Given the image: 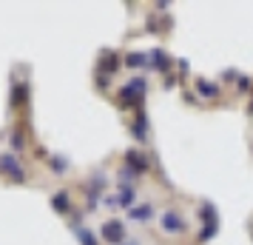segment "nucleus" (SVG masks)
I'll list each match as a JSON object with an SVG mask.
<instances>
[{"instance_id": "obj_8", "label": "nucleus", "mask_w": 253, "mask_h": 245, "mask_svg": "<svg viewBox=\"0 0 253 245\" xmlns=\"http://www.w3.org/2000/svg\"><path fill=\"white\" fill-rule=\"evenodd\" d=\"M196 94H199V97H202V100H216L219 94V86L213 80H205V77H199V80H196Z\"/></svg>"}, {"instance_id": "obj_22", "label": "nucleus", "mask_w": 253, "mask_h": 245, "mask_svg": "<svg viewBox=\"0 0 253 245\" xmlns=\"http://www.w3.org/2000/svg\"><path fill=\"white\" fill-rule=\"evenodd\" d=\"M123 245H139V240H126Z\"/></svg>"}, {"instance_id": "obj_14", "label": "nucleus", "mask_w": 253, "mask_h": 245, "mask_svg": "<svg viewBox=\"0 0 253 245\" xmlns=\"http://www.w3.org/2000/svg\"><path fill=\"white\" fill-rule=\"evenodd\" d=\"M74 231H77V237H80V245H97V240H94V234L88 231V228H80V225L74 222Z\"/></svg>"}, {"instance_id": "obj_5", "label": "nucleus", "mask_w": 253, "mask_h": 245, "mask_svg": "<svg viewBox=\"0 0 253 245\" xmlns=\"http://www.w3.org/2000/svg\"><path fill=\"white\" fill-rule=\"evenodd\" d=\"M126 163L134 174H145V171H148V157L139 151V148H131V151L126 154Z\"/></svg>"}, {"instance_id": "obj_1", "label": "nucleus", "mask_w": 253, "mask_h": 245, "mask_svg": "<svg viewBox=\"0 0 253 245\" xmlns=\"http://www.w3.org/2000/svg\"><path fill=\"white\" fill-rule=\"evenodd\" d=\"M145 89H148V83L145 77H134V80H128L120 92H117V105L120 108H134L145 100Z\"/></svg>"}, {"instance_id": "obj_12", "label": "nucleus", "mask_w": 253, "mask_h": 245, "mask_svg": "<svg viewBox=\"0 0 253 245\" xmlns=\"http://www.w3.org/2000/svg\"><path fill=\"white\" fill-rule=\"evenodd\" d=\"M51 205H54V211H60V214H69V208H71L69 194H66V191H57L54 199H51Z\"/></svg>"}, {"instance_id": "obj_19", "label": "nucleus", "mask_w": 253, "mask_h": 245, "mask_svg": "<svg viewBox=\"0 0 253 245\" xmlns=\"http://www.w3.org/2000/svg\"><path fill=\"white\" fill-rule=\"evenodd\" d=\"M236 89H239V92H253V83H251V77H245V74H239V77H236Z\"/></svg>"}, {"instance_id": "obj_13", "label": "nucleus", "mask_w": 253, "mask_h": 245, "mask_svg": "<svg viewBox=\"0 0 253 245\" xmlns=\"http://www.w3.org/2000/svg\"><path fill=\"white\" fill-rule=\"evenodd\" d=\"M126 66L131 69H142V66H148V54H142V51H131L126 57Z\"/></svg>"}, {"instance_id": "obj_9", "label": "nucleus", "mask_w": 253, "mask_h": 245, "mask_svg": "<svg viewBox=\"0 0 253 245\" xmlns=\"http://www.w3.org/2000/svg\"><path fill=\"white\" fill-rule=\"evenodd\" d=\"M199 220H202V225H219V211L213 202H202L199 205Z\"/></svg>"}, {"instance_id": "obj_17", "label": "nucleus", "mask_w": 253, "mask_h": 245, "mask_svg": "<svg viewBox=\"0 0 253 245\" xmlns=\"http://www.w3.org/2000/svg\"><path fill=\"white\" fill-rule=\"evenodd\" d=\"M100 66H103V71H117L120 60H117V54H105V60L100 63Z\"/></svg>"}, {"instance_id": "obj_20", "label": "nucleus", "mask_w": 253, "mask_h": 245, "mask_svg": "<svg viewBox=\"0 0 253 245\" xmlns=\"http://www.w3.org/2000/svg\"><path fill=\"white\" fill-rule=\"evenodd\" d=\"M9 146H12L14 151H23V134H20V131H14L12 140H9Z\"/></svg>"}, {"instance_id": "obj_4", "label": "nucleus", "mask_w": 253, "mask_h": 245, "mask_svg": "<svg viewBox=\"0 0 253 245\" xmlns=\"http://www.w3.org/2000/svg\"><path fill=\"white\" fill-rule=\"evenodd\" d=\"M0 171H3V174H9L12 180H17V183H23V180H26L23 165L17 163L12 154H0Z\"/></svg>"}, {"instance_id": "obj_2", "label": "nucleus", "mask_w": 253, "mask_h": 245, "mask_svg": "<svg viewBox=\"0 0 253 245\" xmlns=\"http://www.w3.org/2000/svg\"><path fill=\"white\" fill-rule=\"evenodd\" d=\"M160 225L165 234H171V237H182L188 231V222L182 220V214H176V211H165L160 217Z\"/></svg>"}, {"instance_id": "obj_18", "label": "nucleus", "mask_w": 253, "mask_h": 245, "mask_svg": "<svg viewBox=\"0 0 253 245\" xmlns=\"http://www.w3.org/2000/svg\"><path fill=\"white\" fill-rule=\"evenodd\" d=\"M134 171H131V168H123V171H120V186L126 188V186H131V183H134Z\"/></svg>"}, {"instance_id": "obj_16", "label": "nucleus", "mask_w": 253, "mask_h": 245, "mask_svg": "<svg viewBox=\"0 0 253 245\" xmlns=\"http://www.w3.org/2000/svg\"><path fill=\"white\" fill-rule=\"evenodd\" d=\"M51 168H54V174H66L69 171V163L63 157H51Z\"/></svg>"}, {"instance_id": "obj_7", "label": "nucleus", "mask_w": 253, "mask_h": 245, "mask_svg": "<svg viewBox=\"0 0 253 245\" xmlns=\"http://www.w3.org/2000/svg\"><path fill=\"white\" fill-rule=\"evenodd\" d=\"M131 134H134V137H137L139 143L148 140V117H145V111H142V108L137 111L134 123H131Z\"/></svg>"}, {"instance_id": "obj_11", "label": "nucleus", "mask_w": 253, "mask_h": 245, "mask_svg": "<svg viewBox=\"0 0 253 245\" xmlns=\"http://www.w3.org/2000/svg\"><path fill=\"white\" fill-rule=\"evenodd\" d=\"M117 205H126L128 211L137 205V188L134 186H126V188H120V194H117Z\"/></svg>"}, {"instance_id": "obj_3", "label": "nucleus", "mask_w": 253, "mask_h": 245, "mask_svg": "<svg viewBox=\"0 0 253 245\" xmlns=\"http://www.w3.org/2000/svg\"><path fill=\"white\" fill-rule=\"evenodd\" d=\"M103 240L105 243H111V245H123L128 240L126 237V225H123L120 220H108L103 225Z\"/></svg>"}, {"instance_id": "obj_15", "label": "nucleus", "mask_w": 253, "mask_h": 245, "mask_svg": "<svg viewBox=\"0 0 253 245\" xmlns=\"http://www.w3.org/2000/svg\"><path fill=\"white\" fill-rule=\"evenodd\" d=\"M219 231V225H202V231H199V243H208V240H213Z\"/></svg>"}, {"instance_id": "obj_21", "label": "nucleus", "mask_w": 253, "mask_h": 245, "mask_svg": "<svg viewBox=\"0 0 253 245\" xmlns=\"http://www.w3.org/2000/svg\"><path fill=\"white\" fill-rule=\"evenodd\" d=\"M23 100H26V86H17L14 89V105H23Z\"/></svg>"}, {"instance_id": "obj_23", "label": "nucleus", "mask_w": 253, "mask_h": 245, "mask_svg": "<svg viewBox=\"0 0 253 245\" xmlns=\"http://www.w3.org/2000/svg\"><path fill=\"white\" fill-rule=\"evenodd\" d=\"M251 100H253V92H251ZM251 111H253V105H251Z\"/></svg>"}, {"instance_id": "obj_10", "label": "nucleus", "mask_w": 253, "mask_h": 245, "mask_svg": "<svg viewBox=\"0 0 253 245\" xmlns=\"http://www.w3.org/2000/svg\"><path fill=\"white\" fill-rule=\"evenodd\" d=\"M128 217L134 222H148L151 217H154V205L151 202H142V205H134V208L128 211Z\"/></svg>"}, {"instance_id": "obj_6", "label": "nucleus", "mask_w": 253, "mask_h": 245, "mask_svg": "<svg viewBox=\"0 0 253 245\" xmlns=\"http://www.w3.org/2000/svg\"><path fill=\"white\" fill-rule=\"evenodd\" d=\"M148 66H151V69H157V71H162V74H165V71L171 69V54H168L165 49H154V51L148 54Z\"/></svg>"}]
</instances>
